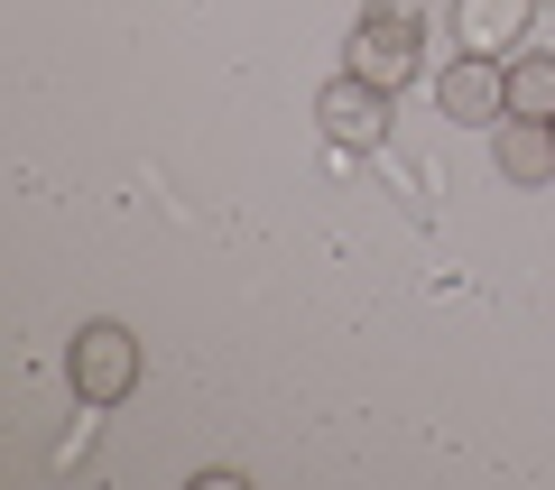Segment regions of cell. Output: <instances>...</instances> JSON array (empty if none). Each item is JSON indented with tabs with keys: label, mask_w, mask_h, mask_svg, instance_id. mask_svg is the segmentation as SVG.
I'll return each instance as SVG.
<instances>
[{
	"label": "cell",
	"mask_w": 555,
	"mask_h": 490,
	"mask_svg": "<svg viewBox=\"0 0 555 490\" xmlns=\"http://www.w3.org/2000/svg\"><path fill=\"white\" fill-rule=\"evenodd\" d=\"M65 379H75L83 408H120L139 389V334L130 324H83L75 352H65Z\"/></svg>",
	"instance_id": "1"
},
{
	"label": "cell",
	"mask_w": 555,
	"mask_h": 490,
	"mask_svg": "<svg viewBox=\"0 0 555 490\" xmlns=\"http://www.w3.org/2000/svg\"><path fill=\"white\" fill-rule=\"evenodd\" d=\"M352 75H371L379 93L416 83L426 75V28H416L408 10H361L352 20Z\"/></svg>",
	"instance_id": "2"
},
{
	"label": "cell",
	"mask_w": 555,
	"mask_h": 490,
	"mask_svg": "<svg viewBox=\"0 0 555 490\" xmlns=\"http://www.w3.org/2000/svg\"><path fill=\"white\" fill-rule=\"evenodd\" d=\"M389 102H398V93H379L371 75H352V65H343V75L315 93V120H324V139H334V149H379V139H389Z\"/></svg>",
	"instance_id": "3"
},
{
	"label": "cell",
	"mask_w": 555,
	"mask_h": 490,
	"mask_svg": "<svg viewBox=\"0 0 555 490\" xmlns=\"http://www.w3.org/2000/svg\"><path fill=\"white\" fill-rule=\"evenodd\" d=\"M436 102H444V120H481V130H500V120H509V56H444Z\"/></svg>",
	"instance_id": "4"
},
{
	"label": "cell",
	"mask_w": 555,
	"mask_h": 490,
	"mask_svg": "<svg viewBox=\"0 0 555 490\" xmlns=\"http://www.w3.org/2000/svg\"><path fill=\"white\" fill-rule=\"evenodd\" d=\"M537 0H454V56H518Z\"/></svg>",
	"instance_id": "5"
},
{
	"label": "cell",
	"mask_w": 555,
	"mask_h": 490,
	"mask_svg": "<svg viewBox=\"0 0 555 490\" xmlns=\"http://www.w3.org/2000/svg\"><path fill=\"white\" fill-rule=\"evenodd\" d=\"M491 157H500V177H509V185H546L555 177V120H500Z\"/></svg>",
	"instance_id": "6"
},
{
	"label": "cell",
	"mask_w": 555,
	"mask_h": 490,
	"mask_svg": "<svg viewBox=\"0 0 555 490\" xmlns=\"http://www.w3.org/2000/svg\"><path fill=\"white\" fill-rule=\"evenodd\" d=\"M509 120H555V56H537V47L509 56Z\"/></svg>",
	"instance_id": "7"
}]
</instances>
